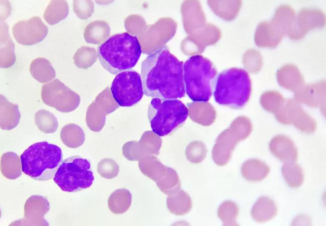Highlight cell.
Segmentation results:
<instances>
[{
    "mask_svg": "<svg viewBox=\"0 0 326 226\" xmlns=\"http://www.w3.org/2000/svg\"><path fill=\"white\" fill-rule=\"evenodd\" d=\"M183 64L165 46L150 54L141 66L144 93L168 99L184 97Z\"/></svg>",
    "mask_w": 326,
    "mask_h": 226,
    "instance_id": "cell-1",
    "label": "cell"
},
{
    "mask_svg": "<svg viewBox=\"0 0 326 226\" xmlns=\"http://www.w3.org/2000/svg\"><path fill=\"white\" fill-rule=\"evenodd\" d=\"M141 53L137 37L127 32L111 36L97 48V56L101 65L112 74L132 69Z\"/></svg>",
    "mask_w": 326,
    "mask_h": 226,
    "instance_id": "cell-2",
    "label": "cell"
},
{
    "mask_svg": "<svg viewBox=\"0 0 326 226\" xmlns=\"http://www.w3.org/2000/svg\"><path fill=\"white\" fill-rule=\"evenodd\" d=\"M62 157V150L58 146L46 141L37 142L21 154L22 170L35 180H49L54 177Z\"/></svg>",
    "mask_w": 326,
    "mask_h": 226,
    "instance_id": "cell-3",
    "label": "cell"
},
{
    "mask_svg": "<svg viewBox=\"0 0 326 226\" xmlns=\"http://www.w3.org/2000/svg\"><path fill=\"white\" fill-rule=\"evenodd\" d=\"M185 91L194 102H207L213 92L217 72L207 58L195 55L183 64Z\"/></svg>",
    "mask_w": 326,
    "mask_h": 226,
    "instance_id": "cell-4",
    "label": "cell"
},
{
    "mask_svg": "<svg viewBox=\"0 0 326 226\" xmlns=\"http://www.w3.org/2000/svg\"><path fill=\"white\" fill-rule=\"evenodd\" d=\"M251 91V81L243 69L232 68L221 72L215 83L213 95L218 104L235 108L243 107Z\"/></svg>",
    "mask_w": 326,
    "mask_h": 226,
    "instance_id": "cell-5",
    "label": "cell"
},
{
    "mask_svg": "<svg viewBox=\"0 0 326 226\" xmlns=\"http://www.w3.org/2000/svg\"><path fill=\"white\" fill-rule=\"evenodd\" d=\"M189 110L178 99L153 98L148 105L147 117L153 132L167 136L180 127L186 120Z\"/></svg>",
    "mask_w": 326,
    "mask_h": 226,
    "instance_id": "cell-6",
    "label": "cell"
},
{
    "mask_svg": "<svg viewBox=\"0 0 326 226\" xmlns=\"http://www.w3.org/2000/svg\"><path fill=\"white\" fill-rule=\"evenodd\" d=\"M94 180L90 162L78 156L63 161L53 177L54 182L62 190L69 192L88 188Z\"/></svg>",
    "mask_w": 326,
    "mask_h": 226,
    "instance_id": "cell-7",
    "label": "cell"
},
{
    "mask_svg": "<svg viewBox=\"0 0 326 226\" xmlns=\"http://www.w3.org/2000/svg\"><path fill=\"white\" fill-rule=\"evenodd\" d=\"M110 91L120 106L129 107L136 104L144 94L141 75L131 70L118 73L112 81Z\"/></svg>",
    "mask_w": 326,
    "mask_h": 226,
    "instance_id": "cell-8",
    "label": "cell"
},
{
    "mask_svg": "<svg viewBox=\"0 0 326 226\" xmlns=\"http://www.w3.org/2000/svg\"><path fill=\"white\" fill-rule=\"evenodd\" d=\"M41 97L46 104L63 112L74 110L79 102L78 96L58 79L42 86Z\"/></svg>",
    "mask_w": 326,
    "mask_h": 226,
    "instance_id": "cell-9",
    "label": "cell"
},
{
    "mask_svg": "<svg viewBox=\"0 0 326 226\" xmlns=\"http://www.w3.org/2000/svg\"><path fill=\"white\" fill-rule=\"evenodd\" d=\"M48 32L47 26L38 16L19 21L12 28V33L16 41L23 45H33L41 42Z\"/></svg>",
    "mask_w": 326,
    "mask_h": 226,
    "instance_id": "cell-10",
    "label": "cell"
},
{
    "mask_svg": "<svg viewBox=\"0 0 326 226\" xmlns=\"http://www.w3.org/2000/svg\"><path fill=\"white\" fill-rule=\"evenodd\" d=\"M49 208L50 204L47 198L40 195L31 196L25 204L24 218L13 222L10 225H48L44 216Z\"/></svg>",
    "mask_w": 326,
    "mask_h": 226,
    "instance_id": "cell-11",
    "label": "cell"
},
{
    "mask_svg": "<svg viewBox=\"0 0 326 226\" xmlns=\"http://www.w3.org/2000/svg\"><path fill=\"white\" fill-rule=\"evenodd\" d=\"M277 213V207L274 201L266 196L260 197L251 210L253 218L258 222H265L274 218Z\"/></svg>",
    "mask_w": 326,
    "mask_h": 226,
    "instance_id": "cell-12",
    "label": "cell"
},
{
    "mask_svg": "<svg viewBox=\"0 0 326 226\" xmlns=\"http://www.w3.org/2000/svg\"><path fill=\"white\" fill-rule=\"evenodd\" d=\"M132 195L130 191L125 189L115 190L109 197L108 206L110 210L114 214H122L130 207Z\"/></svg>",
    "mask_w": 326,
    "mask_h": 226,
    "instance_id": "cell-13",
    "label": "cell"
},
{
    "mask_svg": "<svg viewBox=\"0 0 326 226\" xmlns=\"http://www.w3.org/2000/svg\"><path fill=\"white\" fill-rule=\"evenodd\" d=\"M15 45L9 34V27L6 23H1V65L5 60V67H9L15 61Z\"/></svg>",
    "mask_w": 326,
    "mask_h": 226,
    "instance_id": "cell-14",
    "label": "cell"
},
{
    "mask_svg": "<svg viewBox=\"0 0 326 226\" xmlns=\"http://www.w3.org/2000/svg\"><path fill=\"white\" fill-rule=\"evenodd\" d=\"M69 13L68 3L65 1H51L44 13V18L50 25H54L66 18Z\"/></svg>",
    "mask_w": 326,
    "mask_h": 226,
    "instance_id": "cell-15",
    "label": "cell"
},
{
    "mask_svg": "<svg viewBox=\"0 0 326 226\" xmlns=\"http://www.w3.org/2000/svg\"><path fill=\"white\" fill-rule=\"evenodd\" d=\"M32 76L41 82H46L53 79L55 71L50 62L44 58L34 60L30 66Z\"/></svg>",
    "mask_w": 326,
    "mask_h": 226,
    "instance_id": "cell-16",
    "label": "cell"
},
{
    "mask_svg": "<svg viewBox=\"0 0 326 226\" xmlns=\"http://www.w3.org/2000/svg\"><path fill=\"white\" fill-rule=\"evenodd\" d=\"M22 164L18 156L12 152L5 153L2 158L1 171L5 177L15 179L22 174Z\"/></svg>",
    "mask_w": 326,
    "mask_h": 226,
    "instance_id": "cell-17",
    "label": "cell"
},
{
    "mask_svg": "<svg viewBox=\"0 0 326 226\" xmlns=\"http://www.w3.org/2000/svg\"><path fill=\"white\" fill-rule=\"evenodd\" d=\"M109 32V27L106 22L97 21L87 26L84 36L87 42L99 44L107 38Z\"/></svg>",
    "mask_w": 326,
    "mask_h": 226,
    "instance_id": "cell-18",
    "label": "cell"
},
{
    "mask_svg": "<svg viewBox=\"0 0 326 226\" xmlns=\"http://www.w3.org/2000/svg\"><path fill=\"white\" fill-rule=\"evenodd\" d=\"M167 206L171 212L176 215H183L190 210L191 207L185 204L191 205L190 197L183 190L169 195L167 198Z\"/></svg>",
    "mask_w": 326,
    "mask_h": 226,
    "instance_id": "cell-19",
    "label": "cell"
},
{
    "mask_svg": "<svg viewBox=\"0 0 326 226\" xmlns=\"http://www.w3.org/2000/svg\"><path fill=\"white\" fill-rule=\"evenodd\" d=\"M1 96V124L3 123L5 121L6 122L9 121V130H12L16 127L19 123L20 114L18 109V106L17 104L9 102L5 96L2 95Z\"/></svg>",
    "mask_w": 326,
    "mask_h": 226,
    "instance_id": "cell-20",
    "label": "cell"
},
{
    "mask_svg": "<svg viewBox=\"0 0 326 226\" xmlns=\"http://www.w3.org/2000/svg\"><path fill=\"white\" fill-rule=\"evenodd\" d=\"M35 122L40 130L46 133L55 132L58 122L54 116L45 110L38 111L35 116Z\"/></svg>",
    "mask_w": 326,
    "mask_h": 226,
    "instance_id": "cell-21",
    "label": "cell"
},
{
    "mask_svg": "<svg viewBox=\"0 0 326 226\" xmlns=\"http://www.w3.org/2000/svg\"><path fill=\"white\" fill-rule=\"evenodd\" d=\"M269 172L268 168L258 162L245 166L242 169L244 178L251 182L261 181L265 178Z\"/></svg>",
    "mask_w": 326,
    "mask_h": 226,
    "instance_id": "cell-22",
    "label": "cell"
},
{
    "mask_svg": "<svg viewBox=\"0 0 326 226\" xmlns=\"http://www.w3.org/2000/svg\"><path fill=\"white\" fill-rule=\"evenodd\" d=\"M239 213L237 205L233 201L224 202L219 207L218 214L224 225H236L235 219Z\"/></svg>",
    "mask_w": 326,
    "mask_h": 226,
    "instance_id": "cell-23",
    "label": "cell"
},
{
    "mask_svg": "<svg viewBox=\"0 0 326 226\" xmlns=\"http://www.w3.org/2000/svg\"><path fill=\"white\" fill-rule=\"evenodd\" d=\"M282 175L286 183L290 187L297 188L303 183V174L302 170L298 166H284Z\"/></svg>",
    "mask_w": 326,
    "mask_h": 226,
    "instance_id": "cell-24",
    "label": "cell"
}]
</instances>
